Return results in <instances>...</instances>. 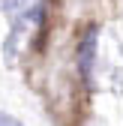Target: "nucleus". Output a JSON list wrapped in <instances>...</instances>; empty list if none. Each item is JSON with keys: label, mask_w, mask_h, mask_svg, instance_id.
<instances>
[{"label": "nucleus", "mask_w": 123, "mask_h": 126, "mask_svg": "<svg viewBox=\"0 0 123 126\" xmlns=\"http://www.w3.org/2000/svg\"><path fill=\"white\" fill-rule=\"evenodd\" d=\"M27 3H30V0H0V6H6V9H9V6H12V9H18V6L24 9Z\"/></svg>", "instance_id": "nucleus-1"}, {"label": "nucleus", "mask_w": 123, "mask_h": 126, "mask_svg": "<svg viewBox=\"0 0 123 126\" xmlns=\"http://www.w3.org/2000/svg\"><path fill=\"white\" fill-rule=\"evenodd\" d=\"M0 126H21L15 117H9V114H0Z\"/></svg>", "instance_id": "nucleus-2"}]
</instances>
